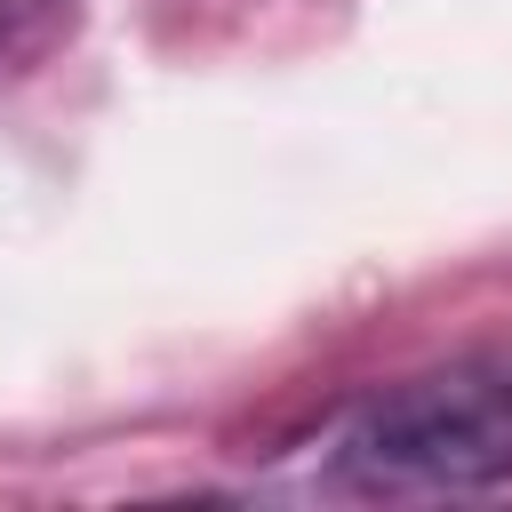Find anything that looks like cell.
<instances>
[{"label":"cell","mask_w":512,"mask_h":512,"mask_svg":"<svg viewBox=\"0 0 512 512\" xmlns=\"http://www.w3.org/2000/svg\"><path fill=\"white\" fill-rule=\"evenodd\" d=\"M344 456L368 480H416V488H480L512 472V344L456 352L424 376H400L376 392Z\"/></svg>","instance_id":"1"}]
</instances>
